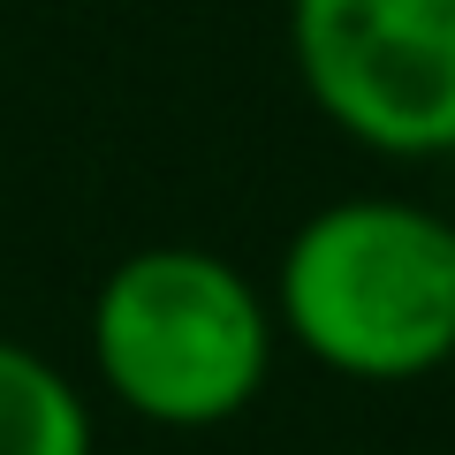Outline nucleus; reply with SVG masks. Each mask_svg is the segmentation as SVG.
Here are the masks:
<instances>
[{"mask_svg":"<svg viewBox=\"0 0 455 455\" xmlns=\"http://www.w3.org/2000/svg\"><path fill=\"white\" fill-rule=\"evenodd\" d=\"M281 326L341 379L455 364V220L403 197H341L281 259Z\"/></svg>","mask_w":455,"mask_h":455,"instance_id":"f257e3e1","label":"nucleus"},{"mask_svg":"<svg viewBox=\"0 0 455 455\" xmlns=\"http://www.w3.org/2000/svg\"><path fill=\"white\" fill-rule=\"evenodd\" d=\"M92 357L122 410L152 425H228L274 372V311L197 243L130 251L99 281Z\"/></svg>","mask_w":455,"mask_h":455,"instance_id":"f03ea898","label":"nucleus"},{"mask_svg":"<svg viewBox=\"0 0 455 455\" xmlns=\"http://www.w3.org/2000/svg\"><path fill=\"white\" fill-rule=\"evenodd\" d=\"M311 107L387 160L455 152V0H289Z\"/></svg>","mask_w":455,"mask_h":455,"instance_id":"7ed1b4c3","label":"nucleus"},{"mask_svg":"<svg viewBox=\"0 0 455 455\" xmlns=\"http://www.w3.org/2000/svg\"><path fill=\"white\" fill-rule=\"evenodd\" d=\"M0 455H92V410L76 379L0 334Z\"/></svg>","mask_w":455,"mask_h":455,"instance_id":"20e7f679","label":"nucleus"}]
</instances>
